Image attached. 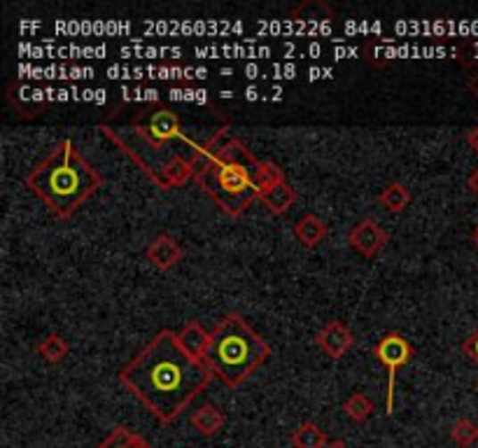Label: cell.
Here are the masks:
<instances>
[{
	"label": "cell",
	"mask_w": 478,
	"mask_h": 448,
	"mask_svg": "<svg viewBox=\"0 0 478 448\" xmlns=\"http://www.w3.org/2000/svg\"><path fill=\"white\" fill-rule=\"evenodd\" d=\"M117 376L121 386L164 425L180 419L215 378L206 360L192 355L173 329H161L152 336Z\"/></svg>",
	"instance_id": "6da1fadb"
},
{
	"label": "cell",
	"mask_w": 478,
	"mask_h": 448,
	"mask_svg": "<svg viewBox=\"0 0 478 448\" xmlns=\"http://www.w3.org/2000/svg\"><path fill=\"white\" fill-rule=\"evenodd\" d=\"M98 131L134 159L159 189L182 187L194 178V162L206 145L185 134V121L173 108L138 110L131 120L110 112L98 121Z\"/></svg>",
	"instance_id": "7a4b0ae2"
},
{
	"label": "cell",
	"mask_w": 478,
	"mask_h": 448,
	"mask_svg": "<svg viewBox=\"0 0 478 448\" xmlns=\"http://www.w3.org/2000/svg\"><path fill=\"white\" fill-rule=\"evenodd\" d=\"M194 180L227 215L238 218L254 201L284 182V170L273 162H261L243 145L231 129L208 140L194 162Z\"/></svg>",
	"instance_id": "3957f363"
},
{
	"label": "cell",
	"mask_w": 478,
	"mask_h": 448,
	"mask_svg": "<svg viewBox=\"0 0 478 448\" xmlns=\"http://www.w3.org/2000/svg\"><path fill=\"white\" fill-rule=\"evenodd\" d=\"M26 185L56 218H70L98 187L103 176L82 157L70 138L59 140L26 176Z\"/></svg>",
	"instance_id": "277c9868"
},
{
	"label": "cell",
	"mask_w": 478,
	"mask_h": 448,
	"mask_svg": "<svg viewBox=\"0 0 478 448\" xmlns=\"http://www.w3.org/2000/svg\"><path fill=\"white\" fill-rule=\"evenodd\" d=\"M210 336L206 362L227 388L243 386L271 355L267 341L236 311L222 315Z\"/></svg>",
	"instance_id": "5b68a950"
},
{
	"label": "cell",
	"mask_w": 478,
	"mask_h": 448,
	"mask_svg": "<svg viewBox=\"0 0 478 448\" xmlns=\"http://www.w3.org/2000/svg\"><path fill=\"white\" fill-rule=\"evenodd\" d=\"M371 353H374V358L390 371L385 413H388V416H392V411H394V378H397V371H400L404 364L411 362L413 345L408 344V341H406V336H401L400 332H390L374 345V351Z\"/></svg>",
	"instance_id": "8992f818"
},
{
	"label": "cell",
	"mask_w": 478,
	"mask_h": 448,
	"mask_svg": "<svg viewBox=\"0 0 478 448\" xmlns=\"http://www.w3.org/2000/svg\"><path fill=\"white\" fill-rule=\"evenodd\" d=\"M348 243H350L352 250H358L362 257L371 260V257H375V254L385 248L388 231L383 229L374 218H364L348 231Z\"/></svg>",
	"instance_id": "52a82bcc"
},
{
	"label": "cell",
	"mask_w": 478,
	"mask_h": 448,
	"mask_svg": "<svg viewBox=\"0 0 478 448\" xmlns=\"http://www.w3.org/2000/svg\"><path fill=\"white\" fill-rule=\"evenodd\" d=\"M315 344L320 345L325 355L332 360H341L345 353L350 351L352 344H355V336H352L350 328L343 325L341 320H329L325 328L317 332L315 336Z\"/></svg>",
	"instance_id": "ba28073f"
},
{
	"label": "cell",
	"mask_w": 478,
	"mask_h": 448,
	"mask_svg": "<svg viewBox=\"0 0 478 448\" xmlns=\"http://www.w3.org/2000/svg\"><path fill=\"white\" fill-rule=\"evenodd\" d=\"M147 260H150L152 267L161 269V271H169L182 260V248L180 243L176 241L169 234H159L154 241L147 245Z\"/></svg>",
	"instance_id": "9c48e42d"
},
{
	"label": "cell",
	"mask_w": 478,
	"mask_h": 448,
	"mask_svg": "<svg viewBox=\"0 0 478 448\" xmlns=\"http://www.w3.org/2000/svg\"><path fill=\"white\" fill-rule=\"evenodd\" d=\"M189 423H192V427H194L201 436H215L222 427H225L227 416L219 411L218 406L206 402V404H201L196 411H192Z\"/></svg>",
	"instance_id": "30bf717a"
},
{
	"label": "cell",
	"mask_w": 478,
	"mask_h": 448,
	"mask_svg": "<svg viewBox=\"0 0 478 448\" xmlns=\"http://www.w3.org/2000/svg\"><path fill=\"white\" fill-rule=\"evenodd\" d=\"M294 236L301 243L303 248H317L327 238V224L325 220L317 218L315 212H306L297 224H294Z\"/></svg>",
	"instance_id": "8fae6325"
},
{
	"label": "cell",
	"mask_w": 478,
	"mask_h": 448,
	"mask_svg": "<svg viewBox=\"0 0 478 448\" xmlns=\"http://www.w3.org/2000/svg\"><path fill=\"white\" fill-rule=\"evenodd\" d=\"M260 201L267 206V211L271 212V215H284V212L297 203V192L284 180L278 182V185H273L271 189H267Z\"/></svg>",
	"instance_id": "7c38bea8"
},
{
	"label": "cell",
	"mask_w": 478,
	"mask_h": 448,
	"mask_svg": "<svg viewBox=\"0 0 478 448\" xmlns=\"http://www.w3.org/2000/svg\"><path fill=\"white\" fill-rule=\"evenodd\" d=\"M210 339H212L210 332H206V328H203L199 320L187 322L185 329L180 332L182 345H185L192 355H196V358L201 360H206L208 348H210Z\"/></svg>",
	"instance_id": "4fadbf2b"
},
{
	"label": "cell",
	"mask_w": 478,
	"mask_h": 448,
	"mask_svg": "<svg viewBox=\"0 0 478 448\" xmlns=\"http://www.w3.org/2000/svg\"><path fill=\"white\" fill-rule=\"evenodd\" d=\"M292 446L294 448H327V435L322 430L320 425L313 420H306L292 432Z\"/></svg>",
	"instance_id": "5bb4252c"
},
{
	"label": "cell",
	"mask_w": 478,
	"mask_h": 448,
	"mask_svg": "<svg viewBox=\"0 0 478 448\" xmlns=\"http://www.w3.org/2000/svg\"><path fill=\"white\" fill-rule=\"evenodd\" d=\"M378 203L388 212H401L411 203V192H408L404 182L392 180L390 185H385L381 195H378Z\"/></svg>",
	"instance_id": "9a60e30c"
},
{
	"label": "cell",
	"mask_w": 478,
	"mask_h": 448,
	"mask_svg": "<svg viewBox=\"0 0 478 448\" xmlns=\"http://www.w3.org/2000/svg\"><path fill=\"white\" fill-rule=\"evenodd\" d=\"M96 448H152L140 435L131 432L124 425H117L115 430L105 436Z\"/></svg>",
	"instance_id": "2e32d148"
},
{
	"label": "cell",
	"mask_w": 478,
	"mask_h": 448,
	"mask_svg": "<svg viewBox=\"0 0 478 448\" xmlns=\"http://www.w3.org/2000/svg\"><path fill=\"white\" fill-rule=\"evenodd\" d=\"M68 351H70V345H68V341L63 339V336H59V334H49V336H45V339L37 344V355L47 364L63 362Z\"/></svg>",
	"instance_id": "e0dca14e"
},
{
	"label": "cell",
	"mask_w": 478,
	"mask_h": 448,
	"mask_svg": "<svg viewBox=\"0 0 478 448\" xmlns=\"http://www.w3.org/2000/svg\"><path fill=\"white\" fill-rule=\"evenodd\" d=\"M343 411L355 423H364L371 416V411H374V404H371V400L364 393H355L343 402Z\"/></svg>",
	"instance_id": "ac0fdd59"
},
{
	"label": "cell",
	"mask_w": 478,
	"mask_h": 448,
	"mask_svg": "<svg viewBox=\"0 0 478 448\" xmlns=\"http://www.w3.org/2000/svg\"><path fill=\"white\" fill-rule=\"evenodd\" d=\"M450 439L460 448H469L478 442V425L469 419H457L450 427Z\"/></svg>",
	"instance_id": "d6986e66"
},
{
	"label": "cell",
	"mask_w": 478,
	"mask_h": 448,
	"mask_svg": "<svg viewBox=\"0 0 478 448\" xmlns=\"http://www.w3.org/2000/svg\"><path fill=\"white\" fill-rule=\"evenodd\" d=\"M462 351H465V355H469V358L478 364V328L474 329L472 336H466V341L462 344ZM476 388H478V381H476Z\"/></svg>",
	"instance_id": "ffe728a7"
},
{
	"label": "cell",
	"mask_w": 478,
	"mask_h": 448,
	"mask_svg": "<svg viewBox=\"0 0 478 448\" xmlns=\"http://www.w3.org/2000/svg\"><path fill=\"white\" fill-rule=\"evenodd\" d=\"M466 91L478 101V71H474V73L469 75V79H466Z\"/></svg>",
	"instance_id": "44dd1931"
},
{
	"label": "cell",
	"mask_w": 478,
	"mask_h": 448,
	"mask_svg": "<svg viewBox=\"0 0 478 448\" xmlns=\"http://www.w3.org/2000/svg\"><path fill=\"white\" fill-rule=\"evenodd\" d=\"M466 187L472 189L474 195L478 196V166L472 170V173H469V178H466Z\"/></svg>",
	"instance_id": "7402d4cb"
},
{
	"label": "cell",
	"mask_w": 478,
	"mask_h": 448,
	"mask_svg": "<svg viewBox=\"0 0 478 448\" xmlns=\"http://www.w3.org/2000/svg\"><path fill=\"white\" fill-rule=\"evenodd\" d=\"M466 143H469V147H472V150L478 154V124L472 129V131H469V134H466Z\"/></svg>",
	"instance_id": "603a6c76"
},
{
	"label": "cell",
	"mask_w": 478,
	"mask_h": 448,
	"mask_svg": "<svg viewBox=\"0 0 478 448\" xmlns=\"http://www.w3.org/2000/svg\"><path fill=\"white\" fill-rule=\"evenodd\" d=\"M327 448H350L348 444L343 442V439H336V442H329Z\"/></svg>",
	"instance_id": "cb8c5ba5"
},
{
	"label": "cell",
	"mask_w": 478,
	"mask_h": 448,
	"mask_svg": "<svg viewBox=\"0 0 478 448\" xmlns=\"http://www.w3.org/2000/svg\"><path fill=\"white\" fill-rule=\"evenodd\" d=\"M474 241H476V245H478V224H476V229H474Z\"/></svg>",
	"instance_id": "d4e9b609"
}]
</instances>
